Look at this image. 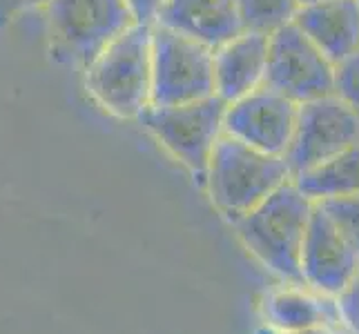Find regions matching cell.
Wrapping results in <instances>:
<instances>
[{
	"label": "cell",
	"instance_id": "obj_1",
	"mask_svg": "<svg viewBox=\"0 0 359 334\" xmlns=\"http://www.w3.org/2000/svg\"><path fill=\"white\" fill-rule=\"evenodd\" d=\"M315 203L288 181L250 212L232 221L239 241L259 263L283 283L306 286L302 247Z\"/></svg>",
	"mask_w": 359,
	"mask_h": 334
},
{
	"label": "cell",
	"instance_id": "obj_2",
	"mask_svg": "<svg viewBox=\"0 0 359 334\" xmlns=\"http://www.w3.org/2000/svg\"><path fill=\"white\" fill-rule=\"evenodd\" d=\"M94 101L116 118H136L152 105V27L132 22L85 67Z\"/></svg>",
	"mask_w": 359,
	"mask_h": 334
},
{
	"label": "cell",
	"instance_id": "obj_3",
	"mask_svg": "<svg viewBox=\"0 0 359 334\" xmlns=\"http://www.w3.org/2000/svg\"><path fill=\"white\" fill-rule=\"evenodd\" d=\"M292 181L286 158L221 134L208 160L203 188L230 223Z\"/></svg>",
	"mask_w": 359,
	"mask_h": 334
},
{
	"label": "cell",
	"instance_id": "obj_4",
	"mask_svg": "<svg viewBox=\"0 0 359 334\" xmlns=\"http://www.w3.org/2000/svg\"><path fill=\"white\" fill-rule=\"evenodd\" d=\"M45 11L52 56L83 69L134 22L126 0H49Z\"/></svg>",
	"mask_w": 359,
	"mask_h": 334
},
{
	"label": "cell",
	"instance_id": "obj_5",
	"mask_svg": "<svg viewBox=\"0 0 359 334\" xmlns=\"http://www.w3.org/2000/svg\"><path fill=\"white\" fill-rule=\"evenodd\" d=\"M228 103L217 94L181 105H150L139 120L163 150L203 185L208 160L224 134Z\"/></svg>",
	"mask_w": 359,
	"mask_h": 334
},
{
	"label": "cell",
	"instance_id": "obj_6",
	"mask_svg": "<svg viewBox=\"0 0 359 334\" xmlns=\"http://www.w3.org/2000/svg\"><path fill=\"white\" fill-rule=\"evenodd\" d=\"M212 94V49L152 25V105H181Z\"/></svg>",
	"mask_w": 359,
	"mask_h": 334
},
{
	"label": "cell",
	"instance_id": "obj_7",
	"mask_svg": "<svg viewBox=\"0 0 359 334\" xmlns=\"http://www.w3.org/2000/svg\"><path fill=\"white\" fill-rule=\"evenodd\" d=\"M264 85L302 105L335 94V63L292 22L270 36Z\"/></svg>",
	"mask_w": 359,
	"mask_h": 334
},
{
	"label": "cell",
	"instance_id": "obj_8",
	"mask_svg": "<svg viewBox=\"0 0 359 334\" xmlns=\"http://www.w3.org/2000/svg\"><path fill=\"white\" fill-rule=\"evenodd\" d=\"M357 143L359 114L337 94H328L299 105L297 125L283 158L290 174L297 176Z\"/></svg>",
	"mask_w": 359,
	"mask_h": 334
},
{
	"label": "cell",
	"instance_id": "obj_9",
	"mask_svg": "<svg viewBox=\"0 0 359 334\" xmlns=\"http://www.w3.org/2000/svg\"><path fill=\"white\" fill-rule=\"evenodd\" d=\"M299 105L262 85L237 101L228 103L224 134L250 147L283 156L297 125Z\"/></svg>",
	"mask_w": 359,
	"mask_h": 334
},
{
	"label": "cell",
	"instance_id": "obj_10",
	"mask_svg": "<svg viewBox=\"0 0 359 334\" xmlns=\"http://www.w3.org/2000/svg\"><path fill=\"white\" fill-rule=\"evenodd\" d=\"M357 270V250L346 241L344 234L335 228V223L315 205L302 247L304 283L311 290L335 299L348 286Z\"/></svg>",
	"mask_w": 359,
	"mask_h": 334
},
{
	"label": "cell",
	"instance_id": "obj_11",
	"mask_svg": "<svg viewBox=\"0 0 359 334\" xmlns=\"http://www.w3.org/2000/svg\"><path fill=\"white\" fill-rule=\"evenodd\" d=\"M268 41L266 34L243 29L212 49L215 94L221 101L232 103L262 88L268 67Z\"/></svg>",
	"mask_w": 359,
	"mask_h": 334
},
{
	"label": "cell",
	"instance_id": "obj_12",
	"mask_svg": "<svg viewBox=\"0 0 359 334\" xmlns=\"http://www.w3.org/2000/svg\"><path fill=\"white\" fill-rule=\"evenodd\" d=\"M156 25L210 49L243 32L237 0H168Z\"/></svg>",
	"mask_w": 359,
	"mask_h": 334
},
{
	"label": "cell",
	"instance_id": "obj_13",
	"mask_svg": "<svg viewBox=\"0 0 359 334\" xmlns=\"http://www.w3.org/2000/svg\"><path fill=\"white\" fill-rule=\"evenodd\" d=\"M294 25L335 65L359 52L357 0H324V3L304 5L294 18Z\"/></svg>",
	"mask_w": 359,
	"mask_h": 334
},
{
	"label": "cell",
	"instance_id": "obj_14",
	"mask_svg": "<svg viewBox=\"0 0 359 334\" xmlns=\"http://www.w3.org/2000/svg\"><path fill=\"white\" fill-rule=\"evenodd\" d=\"M262 319L272 332H297L313 326L344 328L335 299L308 286H292V283H283L266 292L262 301Z\"/></svg>",
	"mask_w": 359,
	"mask_h": 334
},
{
	"label": "cell",
	"instance_id": "obj_15",
	"mask_svg": "<svg viewBox=\"0 0 359 334\" xmlns=\"http://www.w3.org/2000/svg\"><path fill=\"white\" fill-rule=\"evenodd\" d=\"M292 183L313 203L359 194V143L292 176Z\"/></svg>",
	"mask_w": 359,
	"mask_h": 334
},
{
	"label": "cell",
	"instance_id": "obj_16",
	"mask_svg": "<svg viewBox=\"0 0 359 334\" xmlns=\"http://www.w3.org/2000/svg\"><path fill=\"white\" fill-rule=\"evenodd\" d=\"M239 18L245 32L272 36L292 25L299 14V0H237Z\"/></svg>",
	"mask_w": 359,
	"mask_h": 334
},
{
	"label": "cell",
	"instance_id": "obj_17",
	"mask_svg": "<svg viewBox=\"0 0 359 334\" xmlns=\"http://www.w3.org/2000/svg\"><path fill=\"white\" fill-rule=\"evenodd\" d=\"M315 205L335 223V228L344 234L346 241H348L359 254V194L339 196V199H326Z\"/></svg>",
	"mask_w": 359,
	"mask_h": 334
},
{
	"label": "cell",
	"instance_id": "obj_18",
	"mask_svg": "<svg viewBox=\"0 0 359 334\" xmlns=\"http://www.w3.org/2000/svg\"><path fill=\"white\" fill-rule=\"evenodd\" d=\"M335 94L359 114V52L335 65Z\"/></svg>",
	"mask_w": 359,
	"mask_h": 334
},
{
	"label": "cell",
	"instance_id": "obj_19",
	"mask_svg": "<svg viewBox=\"0 0 359 334\" xmlns=\"http://www.w3.org/2000/svg\"><path fill=\"white\" fill-rule=\"evenodd\" d=\"M335 305L344 330L348 334H359V270L348 281V286L335 296Z\"/></svg>",
	"mask_w": 359,
	"mask_h": 334
},
{
	"label": "cell",
	"instance_id": "obj_20",
	"mask_svg": "<svg viewBox=\"0 0 359 334\" xmlns=\"http://www.w3.org/2000/svg\"><path fill=\"white\" fill-rule=\"evenodd\" d=\"M165 3L168 0H126L132 20L136 25H147V27L156 25Z\"/></svg>",
	"mask_w": 359,
	"mask_h": 334
},
{
	"label": "cell",
	"instance_id": "obj_21",
	"mask_svg": "<svg viewBox=\"0 0 359 334\" xmlns=\"http://www.w3.org/2000/svg\"><path fill=\"white\" fill-rule=\"evenodd\" d=\"M49 0H0V29H5L11 20L34 9H45Z\"/></svg>",
	"mask_w": 359,
	"mask_h": 334
},
{
	"label": "cell",
	"instance_id": "obj_22",
	"mask_svg": "<svg viewBox=\"0 0 359 334\" xmlns=\"http://www.w3.org/2000/svg\"><path fill=\"white\" fill-rule=\"evenodd\" d=\"M268 334H348L344 328H335V326H313V328H304L297 332H272L268 330Z\"/></svg>",
	"mask_w": 359,
	"mask_h": 334
},
{
	"label": "cell",
	"instance_id": "obj_23",
	"mask_svg": "<svg viewBox=\"0 0 359 334\" xmlns=\"http://www.w3.org/2000/svg\"><path fill=\"white\" fill-rule=\"evenodd\" d=\"M313 3H324V0H299V5H313Z\"/></svg>",
	"mask_w": 359,
	"mask_h": 334
},
{
	"label": "cell",
	"instance_id": "obj_24",
	"mask_svg": "<svg viewBox=\"0 0 359 334\" xmlns=\"http://www.w3.org/2000/svg\"><path fill=\"white\" fill-rule=\"evenodd\" d=\"M357 3H359V0H357Z\"/></svg>",
	"mask_w": 359,
	"mask_h": 334
},
{
	"label": "cell",
	"instance_id": "obj_25",
	"mask_svg": "<svg viewBox=\"0 0 359 334\" xmlns=\"http://www.w3.org/2000/svg\"><path fill=\"white\" fill-rule=\"evenodd\" d=\"M266 334H268V332H266Z\"/></svg>",
	"mask_w": 359,
	"mask_h": 334
}]
</instances>
